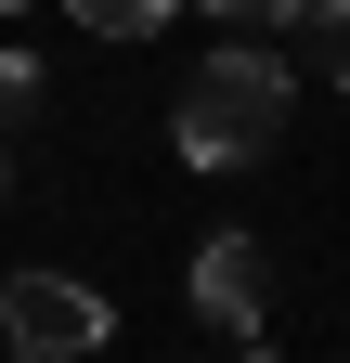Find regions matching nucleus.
<instances>
[{"mask_svg": "<svg viewBox=\"0 0 350 363\" xmlns=\"http://www.w3.org/2000/svg\"><path fill=\"white\" fill-rule=\"evenodd\" d=\"M104 337H117V298L78 286V272H13L0 286V350L13 363H91Z\"/></svg>", "mask_w": 350, "mask_h": 363, "instance_id": "nucleus-2", "label": "nucleus"}, {"mask_svg": "<svg viewBox=\"0 0 350 363\" xmlns=\"http://www.w3.org/2000/svg\"><path fill=\"white\" fill-rule=\"evenodd\" d=\"M0 169H13V156H0Z\"/></svg>", "mask_w": 350, "mask_h": 363, "instance_id": "nucleus-10", "label": "nucleus"}, {"mask_svg": "<svg viewBox=\"0 0 350 363\" xmlns=\"http://www.w3.org/2000/svg\"><path fill=\"white\" fill-rule=\"evenodd\" d=\"M0 13H26V0H0Z\"/></svg>", "mask_w": 350, "mask_h": 363, "instance_id": "nucleus-9", "label": "nucleus"}, {"mask_svg": "<svg viewBox=\"0 0 350 363\" xmlns=\"http://www.w3.org/2000/svg\"><path fill=\"white\" fill-rule=\"evenodd\" d=\"M182 286H195V311H208V325H234V337H247L259 311H273V259H259V234H208Z\"/></svg>", "mask_w": 350, "mask_h": 363, "instance_id": "nucleus-3", "label": "nucleus"}, {"mask_svg": "<svg viewBox=\"0 0 350 363\" xmlns=\"http://www.w3.org/2000/svg\"><path fill=\"white\" fill-rule=\"evenodd\" d=\"M195 13H234V26H286L298 0H195Z\"/></svg>", "mask_w": 350, "mask_h": 363, "instance_id": "nucleus-7", "label": "nucleus"}, {"mask_svg": "<svg viewBox=\"0 0 350 363\" xmlns=\"http://www.w3.org/2000/svg\"><path fill=\"white\" fill-rule=\"evenodd\" d=\"M39 104H52V65H39V52H0V130L39 117Z\"/></svg>", "mask_w": 350, "mask_h": 363, "instance_id": "nucleus-6", "label": "nucleus"}, {"mask_svg": "<svg viewBox=\"0 0 350 363\" xmlns=\"http://www.w3.org/2000/svg\"><path fill=\"white\" fill-rule=\"evenodd\" d=\"M286 39H298V65H312V78H337V91H350V0H298Z\"/></svg>", "mask_w": 350, "mask_h": 363, "instance_id": "nucleus-4", "label": "nucleus"}, {"mask_svg": "<svg viewBox=\"0 0 350 363\" xmlns=\"http://www.w3.org/2000/svg\"><path fill=\"white\" fill-rule=\"evenodd\" d=\"M234 363H286V350H273V337H259V325H247V350H234Z\"/></svg>", "mask_w": 350, "mask_h": 363, "instance_id": "nucleus-8", "label": "nucleus"}, {"mask_svg": "<svg viewBox=\"0 0 350 363\" xmlns=\"http://www.w3.org/2000/svg\"><path fill=\"white\" fill-rule=\"evenodd\" d=\"M286 65L259 52V39H221L195 78H182V104H169V143H182V169H259L286 143Z\"/></svg>", "mask_w": 350, "mask_h": 363, "instance_id": "nucleus-1", "label": "nucleus"}, {"mask_svg": "<svg viewBox=\"0 0 350 363\" xmlns=\"http://www.w3.org/2000/svg\"><path fill=\"white\" fill-rule=\"evenodd\" d=\"M65 13L91 26V39H156L169 13H182V0H65Z\"/></svg>", "mask_w": 350, "mask_h": 363, "instance_id": "nucleus-5", "label": "nucleus"}]
</instances>
